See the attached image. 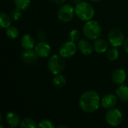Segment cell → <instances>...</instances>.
<instances>
[{
    "instance_id": "6da1fadb",
    "label": "cell",
    "mask_w": 128,
    "mask_h": 128,
    "mask_svg": "<svg viewBox=\"0 0 128 128\" xmlns=\"http://www.w3.org/2000/svg\"><path fill=\"white\" fill-rule=\"evenodd\" d=\"M100 103L99 94L92 90L84 92L79 99V104L81 110L87 113L97 111L99 109Z\"/></svg>"
},
{
    "instance_id": "7a4b0ae2",
    "label": "cell",
    "mask_w": 128,
    "mask_h": 128,
    "mask_svg": "<svg viewBox=\"0 0 128 128\" xmlns=\"http://www.w3.org/2000/svg\"><path fill=\"white\" fill-rule=\"evenodd\" d=\"M75 14L79 19L83 21L92 20L94 15V10L92 4L86 2H80L75 7Z\"/></svg>"
},
{
    "instance_id": "3957f363",
    "label": "cell",
    "mask_w": 128,
    "mask_h": 128,
    "mask_svg": "<svg viewBox=\"0 0 128 128\" xmlns=\"http://www.w3.org/2000/svg\"><path fill=\"white\" fill-rule=\"evenodd\" d=\"M84 35L90 40H96L101 34V27L95 20H88L83 26Z\"/></svg>"
},
{
    "instance_id": "277c9868",
    "label": "cell",
    "mask_w": 128,
    "mask_h": 128,
    "mask_svg": "<svg viewBox=\"0 0 128 128\" xmlns=\"http://www.w3.org/2000/svg\"><path fill=\"white\" fill-rule=\"evenodd\" d=\"M47 66L49 70L52 74L57 75L64 71L65 68V62L62 56L53 55L50 58Z\"/></svg>"
},
{
    "instance_id": "5b68a950",
    "label": "cell",
    "mask_w": 128,
    "mask_h": 128,
    "mask_svg": "<svg viewBox=\"0 0 128 128\" xmlns=\"http://www.w3.org/2000/svg\"><path fill=\"white\" fill-rule=\"evenodd\" d=\"M122 113L118 109H110L106 113V121L110 126L112 127L119 125L122 122Z\"/></svg>"
},
{
    "instance_id": "8992f818",
    "label": "cell",
    "mask_w": 128,
    "mask_h": 128,
    "mask_svg": "<svg viewBox=\"0 0 128 128\" xmlns=\"http://www.w3.org/2000/svg\"><path fill=\"white\" fill-rule=\"evenodd\" d=\"M110 44L113 47H118L124 43V35L123 32L118 28H112L108 34Z\"/></svg>"
},
{
    "instance_id": "52a82bcc",
    "label": "cell",
    "mask_w": 128,
    "mask_h": 128,
    "mask_svg": "<svg viewBox=\"0 0 128 128\" xmlns=\"http://www.w3.org/2000/svg\"><path fill=\"white\" fill-rule=\"evenodd\" d=\"M75 13V8H74L70 4H64L58 12V19L64 22H70Z\"/></svg>"
},
{
    "instance_id": "ba28073f",
    "label": "cell",
    "mask_w": 128,
    "mask_h": 128,
    "mask_svg": "<svg viewBox=\"0 0 128 128\" xmlns=\"http://www.w3.org/2000/svg\"><path fill=\"white\" fill-rule=\"evenodd\" d=\"M77 46L75 43L72 40L68 41L64 43L60 49H59V54L63 58H70L72 57L76 52Z\"/></svg>"
},
{
    "instance_id": "9c48e42d",
    "label": "cell",
    "mask_w": 128,
    "mask_h": 128,
    "mask_svg": "<svg viewBox=\"0 0 128 128\" xmlns=\"http://www.w3.org/2000/svg\"><path fill=\"white\" fill-rule=\"evenodd\" d=\"M34 51L38 57L46 58L51 52V47L46 42L41 40L34 46Z\"/></svg>"
},
{
    "instance_id": "30bf717a",
    "label": "cell",
    "mask_w": 128,
    "mask_h": 128,
    "mask_svg": "<svg viewBox=\"0 0 128 128\" xmlns=\"http://www.w3.org/2000/svg\"><path fill=\"white\" fill-rule=\"evenodd\" d=\"M117 104V97L113 94L104 95L101 100V105L104 109L110 110L113 108Z\"/></svg>"
},
{
    "instance_id": "8fae6325",
    "label": "cell",
    "mask_w": 128,
    "mask_h": 128,
    "mask_svg": "<svg viewBox=\"0 0 128 128\" xmlns=\"http://www.w3.org/2000/svg\"><path fill=\"white\" fill-rule=\"evenodd\" d=\"M77 47L79 50L86 56L91 55L93 52V50H94V46L87 40H85V39H80L78 41Z\"/></svg>"
},
{
    "instance_id": "7c38bea8",
    "label": "cell",
    "mask_w": 128,
    "mask_h": 128,
    "mask_svg": "<svg viewBox=\"0 0 128 128\" xmlns=\"http://www.w3.org/2000/svg\"><path fill=\"white\" fill-rule=\"evenodd\" d=\"M126 80V72L124 69H116L112 75V80L116 85H122Z\"/></svg>"
},
{
    "instance_id": "4fadbf2b",
    "label": "cell",
    "mask_w": 128,
    "mask_h": 128,
    "mask_svg": "<svg viewBox=\"0 0 128 128\" xmlns=\"http://www.w3.org/2000/svg\"><path fill=\"white\" fill-rule=\"evenodd\" d=\"M22 59L27 64H33L37 61L38 55L32 50H25L21 53Z\"/></svg>"
},
{
    "instance_id": "5bb4252c",
    "label": "cell",
    "mask_w": 128,
    "mask_h": 128,
    "mask_svg": "<svg viewBox=\"0 0 128 128\" xmlns=\"http://www.w3.org/2000/svg\"><path fill=\"white\" fill-rule=\"evenodd\" d=\"M34 39L28 34H26L21 38V46L25 50H32L34 48Z\"/></svg>"
},
{
    "instance_id": "9a60e30c",
    "label": "cell",
    "mask_w": 128,
    "mask_h": 128,
    "mask_svg": "<svg viewBox=\"0 0 128 128\" xmlns=\"http://www.w3.org/2000/svg\"><path fill=\"white\" fill-rule=\"evenodd\" d=\"M6 122L12 128H16L20 124V119L17 114L13 112H9L6 115Z\"/></svg>"
},
{
    "instance_id": "2e32d148",
    "label": "cell",
    "mask_w": 128,
    "mask_h": 128,
    "mask_svg": "<svg viewBox=\"0 0 128 128\" xmlns=\"http://www.w3.org/2000/svg\"><path fill=\"white\" fill-rule=\"evenodd\" d=\"M93 46H94V50L99 53H103L106 52V50H108V44L107 42L102 39V38H97L96 40H94V44H93Z\"/></svg>"
},
{
    "instance_id": "e0dca14e",
    "label": "cell",
    "mask_w": 128,
    "mask_h": 128,
    "mask_svg": "<svg viewBox=\"0 0 128 128\" xmlns=\"http://www.w3.org/2000/svg\"><path fill=\"white\" fill-rule=\"evenodd\" d=\"M116 95L120 100L123 101H128V86L121 85L116 89Z\"/></svg>"
},
{
    "instance_id": "ac0fdd59",
    "label": "cell",
    "mask_w": 128,
    "mask_h": 128,
    "mask_svg": "<svg viewBox=\"0 0 128 128\" xmlns=\"http://www.w3.org/2000/svg\"><path fill=\"white\" fill-rule=\"evenodd\" d=\"M11 17L4 13L0 14V26L2 28H8L11 24Z\"/></svg>"
},
{
    "instance_id": "d6986e66",
    "label": "cell",
    "mask_w": 128,
    "mask_h": 128,
    "mask_svg": "<svg viewBox=\"0 0 128 128\" xmlns=\"http://www.w3.org/2000/svg\"><path fill=\"white\" fill-rule=\"evenodd\" d=\"M52 83H53V85H54L56 88H62V87L66 84V79H65V77H64L63 75L57 74V75H56V76L53 78V80H52Z\"/></svg>"
},
{
    "instance_id": "ffe728a7",
    "label": "cell",
    "mask_w": 128,
    "mask_h": 128,
    "mask_svg": "<svg viewBox=\"0 0 128 128\" xmlns=\"http://www.w3.org/2000/svg\"><path fill=\"white\" fill-rule=\"evenodd\" d=\"M20 126L21 128H35L38 125L32 118H26L20 122Z\"/></svg>"
},
{
    "instance_id": "44dd1931",
    "label": "cell",
    "mask_w": 128,
    "mask_h": 128,
    "mask_svg": "<svg viewBox=\"0 0 128 128\" xmlns=\"http://www.w3.org/2000/svg\"><path fill=\"white\" fill-rule=\"evenodd\" d=\"M16 8L21 10H26L30 5V0H14Z\"/></svg>"
},
{
    "instance_id": "7402d4cb",
    "label": "cell",
    "mask_w": 128,
    "mask_h": 128,
    "mask_svg": "<svg viewBox=\"0 0 128 128\" xmlns=\"http://www.w3.org/2000/svg\"><path fill=\"white\" fill-rule=\"evenodd\" d=\"M6 34L8 38L11 39H16L19 36V30L14 26H10L7 28Z\"/></svg>"
},
{
    "instance_id": "603a6c76",
    "label": "cell",
    "mask_w": 128,
    "mask_h": 128,
    "mask_svg": "<svg viewBox=\"0 0 128 128\" xmlns=\"http://www.w3.org/2000/svg\"><path fill=\"white\" fill-rule=\"evenodd\" d=\"M118 55H119V53H118V50L116 47H114V48L110 49L108 51V52H107V58L110 61H115V60H116L118 58Z\"/></svg>"
},
{
    "instance_id": "cb8c5ba5",
    "label": "cell",
    "mask_w": 128,
    "mask_h": 128,
    "mask_svg": "<svg viewBox=\"0 0 128 128\" xmlns=\"http://www.w3.org/2000/svg\"><path fill=\"white\" fill-rule=\"evenodd\" d=\"M80 32L76 29H73L69 34V38L70 40L76 42L80 40Z\"/></svg>"
},
{
    "instance_id": "d4e9b609",
    "label": "cell",
    "mask_w": 128,
    "mask_h": 128,
    "mask_svg": "<svg viewBox=\"0 0 128 128\" xmlns=\"http://www.w3.org/2000/svg\"><path fill=\"white\" fill-rule=\"evenodd\" d=\"M38 127L40 128H53L55 126L52 123V122H50V120L44 119L39 122Z\"/></svg>"
},
{
    "instance_id": "484cf974",
    "label": "cell",
    "mask_w": 128,
    "mask_h": 128,
    "mask_svg": "<svg viewBox=\"0 0 128 128\" xmlns=\"http://www.w3.org/2000/svg\"><path fill=\"white\" fill-rule=\"evenodd\" d=\"M10 17L14 21L18 20L21 17V10H20L17 8H16L15 9L12 10V11L10 13Z\"/></svg>"
},
{
    "instance_id": "4316f807",
    "label": "cell",
    "mask_w": 128,
    "mask_h": 128,
    "mask_svg": "<svg viewBox=\"0 0 128 128\" xmlns=\"http://www.w3.org/2000/svg\"><path fill=\"white\" fill-rule=\"evenodd\" d=\"M52 2H54L55 4H62L65 2L66 0H51Z\"/></svg>"
},
{
    "instance_id": "83f0119b",
    "label": "cell",
    "mask_w": 128,
    "mask_h": 128,
    "mask_svg": "<svg viewBox=\"0 0 128 128\" xmlns=\"http://www.w3.org/2000/svg\"><path fill=\"white\" fill-rule=\"evenodd\" d=\"M124 48L125 50V51L128 53V38H126V40H124Z\"/></svg>"
},
{
    "instance_id": "f1b7e54d",
    "label": "cell",
    "mask_w": 128,
    "mask_h": 128,
    "mask_svg": "<svg viewBox=\"0 0 128 128\" xmlns=\"http://www.w3.org/2000/svg\"><path fill=\"white\" fill-rule=\"evenodd\" d=\"M71 1H72V2H74L75 4H78L81 2V0H71Z\"/></svg>"
},
{
    "instance_id": "f546056e",
    "label": "cell",
    "mask_w": 128,
    "mask_h": 128,
    "mask_svg": "<svg viewBox=\"0 0 128 128\" xmlns=\"http://www.w3.org/2000/svg\"><path fill=\"white\" fill-rule=\"evenodd\" d=\"M91 2H100L101 0H90Z\"/></svg>"
},
{
    "instance_id": "4dcf8cb0",
    "label": "cell",
    "mask_w": 128,
    "mask_h": 128,
    "mask_svg": "<svg viewBox=\"0 0 128 128\" xmlns=\"http://www.w3.org/2000/svg\"><path fill=\"white\" fill-rule=\"evenodd\" d=\"M58 128H67V127L66 126H58Z\"/></svg>"
}]
</instances>
